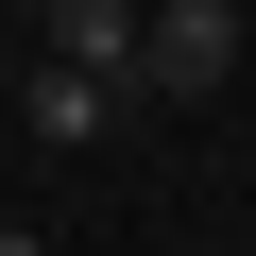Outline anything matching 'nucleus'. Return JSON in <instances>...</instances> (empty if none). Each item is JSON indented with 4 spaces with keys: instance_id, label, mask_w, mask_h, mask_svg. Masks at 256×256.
<instances>
[{
    "instance_id": "nucleus-1",
    "label": "nucleus",
    "mask_w": 256,
    "mask_h": 256,
    "mask_svg": "<svg viewBox=\"0 0 256 256\" xmlns=\"http://www.w3.org/2000/svg\"><path fill=\"white\" fill-rule=\"evenodd\" d=\"M239 86V0H154L137 18V102H222Z\"/></svg>"
},
{
    "instance_id": "nucleus-2",
    "label": "nucleus",
    "mask_w": 256,
    "mask_h": 256,
    "mask_svg": "<svg viewBox=\"0 0 256 256\" xmlns=\"http://www.w3.org/2000/svg\"><path fill=\"white\" fill-rule=\"evenodd\" d=\"M120 102H137V68H86V52H52V68L18 86V120H34L52 154H86V137H120Z\"/></svg>"
},
{
    "instance_id": "nucleus-3",
    "label": "nucleus",
    "mask_w": 256,
    "mask_h": 256,
    "mask_svg": "<svg viewBox=\"0 0 256 256\" xmlns=\"http://www.w3.org/2000/svg\"><path fill=\"white\" fill-rule=\"evenodd\" d=\"M137 18H154V0H52V52H86V68H137Z\"/></svg>"
},
{
    "instance_id": "nucleus-4",
    "label": "nucleus",
    "mask_w": 256,
    "mask_h": 256,
    "mask_svg": "<svg viewBox=\"0 0 256 256\" xmlns=\"http://www.w3.org/2000/svg\"><path fill=\"white\" fill-rule=\"evenodd\" d=\"M0 34H34V18H18V0H0Z\"/></svg>"
},
{
    "instance_id": "nucleus-5",
    "label": "nucleus",
    "mask_w": 256,
    "mask_h": 256,
    "mask_svg": "<svg viewBox=\"0 0 256 256\" xmlns=\"http://www.w3.org/2000/svg\"><path fill=\"white\" fill-rule=\"evenodd\" d=\"M18 18H52V0H18Z\"/></svg>"
}]
</instances>
